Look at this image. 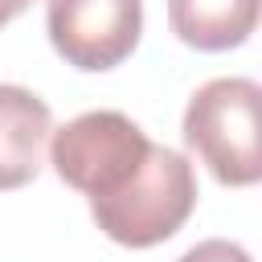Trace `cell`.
<instances>
[{
  "label": "cell",
  "instance_id": "3",
  "mask_svg": "<svg viewBox=\"0 0 262 262\" xmlns=\"http://www.w3.org/2000/svg\"><path fill=\"white\" fill-rule=\"evenodd\" d=\"M147 147L151 139L123 111H86L53 131L49 160L70 188L86 196H106L143 164Z\"/></svg>",
  "mask_w": 262,
  "mask_h": 262
},
{
  "label": "cell",
  "instance_id": "1",
  "mask_svg": "<svg viewBox=\"0 0 262 262\" xmlns=\"http://www.w3.org/2000/svg\"><path fill=\"white\" fill-rule=\"evenodd\" d=\"M196 209V172L188 156L151 143L143 164L106 196H90V217L98 229L131 250H147L168 242L188 213Z\"/></svg>",
  "mask_w": 262,
  "mask_h": 262
},
{
  "label": "cell",
  "instance_id": "5",
  "mask_svg": "<svg viewBox=\"0 0 262 262\" xmlns=\"http://www.w3.org/2000/svg\"><path fill=\"white\" fill-rule=\"evenodd\" d=\"M49 131H53L49 106L33 90L0 82V192L20 188L41 172Z\"/></svg>",
  "mask_w": 262,
  "mask_h": 262
},
{
  "label": "cell",
  "instance_id": "8",
  "mask_svg": "<svg viewBox=\"0 0 262 262\" xmlns=\"http://www.w3.org/2000/svg\"><path fill=\"white\" fill-rule=\"evenodd\" d=\"M0 4H4V12H8V16H16V12H25L33 0H0Z\"/></svg>",
  "mask_w": 262,
  "mask_h": 262
},
{
  "label": "cell",
  "instance_id": "4",
  "mask_svg": "<svg viewBox=\"0 0 262 262\" xmlns=\"http://www.w3.org/2000/svg\"><path fill=\"white\" fill-rule=\"evenodd\" d=\"M53 49L78 70H111L139 45L143 0H45Z\"/></svg>",
  "mask_w": 262,
  "mask_h": 262
},
{
  "label": "cell",
  "instance_id": "6",
  "mask_svg": "<svg viewBox=\"0 0 262 262\" xmlns=\"http://www.w3.org/2000/svg\"><path fill=\"white\" fill-rule=\"evenodd\" d=\"M168 25L192 49H233L254 33L258 0H168Z\"/></svg>",
  "mask_w": 262,
  "mask_h": 262
},
{
  "label": "cell",
  "instance_id": "9",
  "mask_svg": "<svg viewBox=\"0 0 262 262\" xmlns=\"http://www.w3.org/2000/svg\"><path fill=\"white\" fill-rule=\"evenodd\" d=\"M4 20H12V16H8V12H4V8H0V25H4Z\"/></svg>",
  "mask_w": 262,
  "mask_h": 262
},
{
  "label": "cell",
  "instance_id": "2",
  "mask_svg": "<svg viewBox=\"0 0 262 262\" xmlns=\"http://www.w3.org/2000/svg\"><path fill=\"white\" fill-rule=\"evenodd\" d=\"M258 111L262 90L254 78H213L184 106V143L196 160L233 188L258 184L262 151H258Z\"/></svg>",
  "mask_w": 262,
  "mask_h": 262
},
{
  "label": "cell",
  "instance_id": "7",
  "mask_svg": "<svg viewBox=\"0 0 262 262\" xmlns=\"http://www.w3.org/2000/svg\"><path fill=\"white\" fill-rule=\"evenodd\" d=\"M176 262H250V254H246V246H237V242L209 237V242H196L192 250H184Z\"/></svg>",
  "mask_w": 262,
  "mask_h": 262
}]
</instances>
